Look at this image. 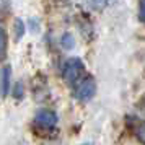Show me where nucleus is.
Here are the masks:
<instances>
[{"label":"nucleus","mask_w":145,"mask_h":145,"mask_svg":"<svg viewBox=\"0 0 145 145\" xmlns=\"http://www.w3.org/2000/svg\"><path fill=\"white\" fill-rule=\"evenodd\" d=\"M96 93V83L91 77H86L77 86V98L82 101H90Z\"/></svg>","instance_id":"obj_1"},{"label":"nucleus","mask_w":145,"mask_h":145,"mask_svg":"<svg viewBox=\"0 0 145 145\" xmlns=\"http://www.w3.org/2000/svg\"><path fill=\"white\" fill-rule=\"evenodd\" d=\"M83 72V64L80 59H69L64 65V78L72 83L80 77V73Z\"/></svg>","instance_id":"obj_2"},{"label":"nucleus","mask_w":145,"mask_h":145,"mask_svg":"<svg viewBox=\"0 0 145 145\" xmlns=\"http://www.w3.org/2000/svg\"><path fill=\"white\" fill-rule=\"evenodd\" d=\"M36 124H39L44 129H52L57 124V116L51 109H41L36 114Z\"/></svg>","instance_id":"obj_3"},{"label":"nucleus","mask_w":145,"mask_h":145,"mask_svg":"<svg viewBox=\"0 0 145 145\" xmlns=\"http://www.w3.org/2000/svg\"><path fill=\"white\" fill-rule=\"evenodd\" d=\"M10 67L8 65H3L2 67V73H0V77H2V96L5 98L8 95V90H10Z\"/></svg>","instance_id":"obj_4"},{"label":"nucleus","mask_w":145,"mask_h":145,"mask_svg":"<svg viewBox=\"0 0 145 145\" xmlns=\"http://www.w3.org/2000/svg\"><path fill=\"white\" fill-rule=\"evenodd\" d=\"M13 28H15V38H16V39H21V38H23V34H25V31H26V25H25L20 18H16V20H15Z\"/></svg>","instance_id":"obj_5"},{"label":"nucleus","mask_w":145,"mask_h":145,"mask_svg":"<svg viewBox=\"0 0 145 145\" xmlns=\"http://www.w3.org/2000/svg\"><path fill=\"white\" fill-rule=\"evenodd\" d=\"M62 46L65 47V49H73V46H75V38H73L70 33H65L64 36H62Z\"/></svg>","instance_id":"obj_6"},{"label":"nucleus","mask_w":145,"mask_h":145,"mask_svg":"<svg viewBox=\"0 0 145 145\" xmlns=\"http://www.w3.org/2000/svg\"><path fill=\"white\" fill-rule=\"evenodd\" d=\"M0 39H2V59H5V54H7V33H5L3 28L0 31Z\"/></svg>","instance_id":"obj_7"},{"label":"nucleus","mask_w":145,"mask_h":145,"mask_svg":"<svg viewBox=\"0 0 145 145\" xmlns=\"http://www.w3.org/2000/svg\"><path fill=\"white\" fill-rule=\"evenodd\" d=\"M26 28L31 31V33H38L39 31V28H38V20L36 18H31V20H28V25Z\"/></svg>","instance_id":"obj_8"},{"label":"nucleus","mask_w":145,"mask_h":145,"mask_svg":"<svg viewBox=\"0 0 145 145\" xmlns=\"http://www.w3.org/2000/svg\"><path fill=\"white\" fill-rule=\"evenodd\" d=\"M90 2V5L95 8H103L106 5V0H88Z\"/></svg>","instance_id":"obj_9"},{"label":"nucleus","mask_w":145,"mask_h":145,"mask_svg":"<svg viewBox=\"0 0 145 145\" xmlns=\"http://www.w3.org/2000/svg\"><path fill=\"white\" fill-rule=\"evenodd\" d=\"M138 16H140V21L145 23V0H140V13H138Z\"/></svg>","instance_id":"obj_10"},{"label":"nucleus","mask_w":145,"mask_h":145,"mask_svg":"<svg viewBox=\"0 0 145 145\" xmlns=\"http://www.w3.org/2000/svg\"><path fill=\"white\" fill-rule=\"evenodd\" d=\"M137 135H138V138H140V140H144V142H145V122L137 129Z\"/></svg>","instance_id":"obj_11"},{"label":"nucleus","mask_w":145,"mask_h":145,"mask_svg":"<svg viewBox=\"0 0 145 145\" xmlns=\"http://www.w3.org/2000/svg\"><path fill=\"white\" fill-rule=\"evenodd\" d=\"M21 88H23V85H21V83H16V85H15V96H16V98H20L21 95H23V90H21Z\"/></svg>","instance_id":"obj_12"}]
</instances>
